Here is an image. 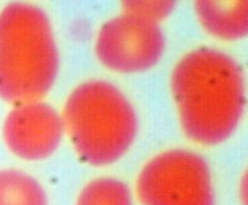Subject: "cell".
I'll return each instance as SVG.
<instances>
[{
	"label": "cell",
	"instance_id": "1",
	"mask_svg": "<svg viewBox=\"0 0 248 205\" xmlns=\"http://www.w3.org/2000/svg\"><path fill=\"white\" fill-rule=\"evenodd\" d=\"M171 88L182 129L195 143L213 146L230 137L243 113L242 70L224 53L200 49L181 59Z\"/></svg>",
	"mask_w": 248,
	"mask_h": 205
},
{
	"label": "cell",
	"instance_id": "2",
	"mask_svg": "<svg viewBox=\"0 0 248 205\" xmlns=\"http://www.w3.org/2000/svg\"><path fill=\"white\" fill-rule=\"evenodd\" d=\"M59 58L45 13L25 3L0 12V97L18 105L38 102L50 90Z\"/></svg>",
	"mask_w": 248,
	"mask_h": 205
},
{
	"label": "cell",
	"instance_id": "3",
	"mask_svg": "<svg viewBox=\"0 0 248 205\" xmlns=\"http://www.w3.org/2000/svg\"><path fill=\"white\" fill-rule=\"evenodd\" d=\"M62 120L79 157L93 166L119 160L137 133L132 106L115 87L104 81H90L73 91Z\"/></svg>",
	"mask_w": 248,
	"mask_h": 205
},
{
	"label": "cell",
	"instance_id": "4",
	"mask_svg": "<svg viewBox=\"0 0 248 205\" xmlns=\"http://www.w3.org/2000/svg\"><path fill=\"white\" fill-rule=\"evenodd\" d=\"M136 193L141 205H214L208 165L186 150H170L150 160L138 175Z\"/></svg>",
	"mask_w": 248,
	"mask_h": 205
},
{
	"label": "cell",
	"instance_id": "5",
	"mask_svg": "<svg viewBox=\"0 0 248 205\" xmlns=\"http://www.w3.org/2000/svg\"><path fill=\"white\" fill-rule=\"evenodd\" d=\"M164 50L157 23L124 13L105 23L96 54L103 66L120 73L140 72L156 64Z\"/></svg>",
	"mask_w": 248,
	"mask_h": 205
},
{
	"label": "cell",
	"instance_id": "6",
	"mask_svg": "<svg viewBox=\"0 0 248 205\" xmlns=\"http://www.w3.org/2000/svg\"><path fill=\"white\" fill-rule=\"evenodd\" d=\"M63 124L56 111L44 102L18 105L5 120L3 138L8 148L26 160H44L60 145Z\"/></svg>",
	"mask_w": 248,
	"mask_h": 205
},
{
	"label": "cell",
	"instance_id": "7",
	"mask_svg": "<svg viewBox=\"0 0 248 205\" xmlns=\"http://www.w3.org/2000/svg\"><path fill=\"white\" fill-rule=\"evenodd\" d=\"M195 11L203 28L217 38L236 40L248 33V2L210 1L195 2Z\"/></svg>",
	"mask_w": 248,
	"mask_h": 205
},
{
	"label": "cell",
	"instance_id": "8",
	"mask_svg": "<svg viewBox=\"0 0 248 205\" xmlns=\"http://www.w3.org/2000/svg\"><path fill=\"white\" fill-rule=\"evenodd\" d=\"M0 205H47L45 191L31 175L15 169L0 170Z\"/></svg>",
	"mask_w": 248,
	"mask_h": 205
},
{
	"label": "cell",
	"instance_id": "9",
	"mask_svg": "<svg viewBox=\"0 0 248 205\" xmlns=\"http://www.w3.org/2000/svg\"><path fill=\"white\" fill-rule=\"evenodd\" d=\"M77 205H132L126 186L113 178H99L80 192Z\"/></svg>",
	"mask_w": 248,
	"mask_h": 205
},
{
	"label": "cell",
	"instance_id": "10",
	"mask_svg": "<svg viewBox=\"0 0 248 205\" xmlns=\"http://www.w3.org/2000/svg\"><path fill=\"white\" fill-rule=\"evenodd\" d=\"M174 7L173 1H124L123 9L130 14L152 23H156L170 14Z\"/></svg>",
	"mask_w": 248,
	"mask_h": 205
}]
</instances>
